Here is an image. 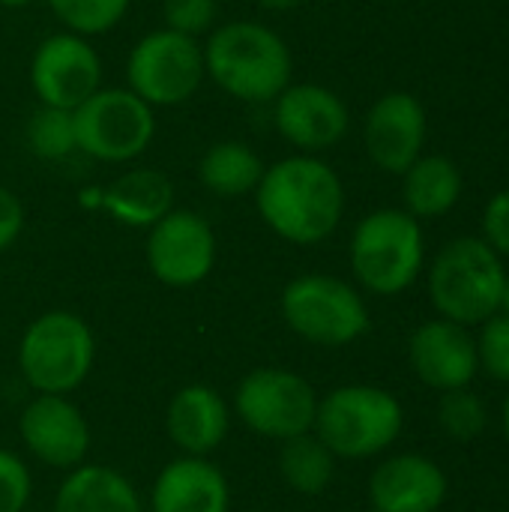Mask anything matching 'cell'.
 Listing matches in <instances>:
<instances>
[{"mask_svg": "<svg viewBox=\"0 0 509 512\" xmlns=\"http://www.w3.org/2000/svg\"><path fill=\"white\" fill-rule=\"evenodd\" d=\"M54 512H144L135 486L108 465H78L54 495Z\"/></svg>", "mask_w": 509, "mask_h": 512, "instance_id": "obj_21", "label": "cell"}, {"mask_svg": "<svg viewBox=\"0 0 509 512\" xmlns=\"http://www.w3.org/2000/svg\"><path fill=\"white\" fill-rule=\"evenodd\" d=\"M483 240L501 258H509V189L489 198L483 210Z\"/></svg>", "mask_w": 509, "mask_h": 512, "instance_id": "obj_31", "label": "cell"}, {"mask_svg": "<svg viewBox=\"0 0 509 512\" xmlns=\"http://www.w3.org/2000/svg\"><path fill=\"white\" fill-rule=\"evenodd\" d=\"M96 363V336L84 318L51 309L27 324L18 342V372L42 396L75 393Z\"/></svg>", "mask_w": 509, "mask_h": 512, "instance_id": "obj_6", "label": "cell"}, {"mask_svg": "<svg viewBox=\"0 0 509 512\" xmlns=\"http://www.w3.org/2000/svg\"><path fill=\"white\" fill-rule=\"evenodd\" d=\"M204 78V45L168 27L141 36L126 60V87L150 108L189 102Z\"/></svg>", "mask_w": 509, "mask_h": 512, "instance_id": "obj_9", "label": "cell"}, {"mask_svg": "<svg viewBox=\"0 0 509 512\" xmlns=\"http://www.w3.org/2000/svg\"><path fill=\"white\" fill-rule=\"evenodd\" d=\"M408 360L414 375L438 393L471 387V381L480 375L471 327L447 318H432L411 333Z\"/></svg>", "mask_w": 509, "mask_h": 512, "instance_id": "obj_16", "label": "cell"}, {"mask_svg": "<svg viewBox=\"0 0 509 512\" xmlns=\"http://www.w3.org/2000/svg\"><path fill=\"white\" fill-rule=\"evenodd\" d=\"M24 447L48 468L72 471L84 465L90 450V426L75 402L66 396H36L18 417Z\"/></svg>", "mask_w": 509, "mask_h": 512, "instance_id": "obj_15", "label": "cell"}, {"mask_svg": "<svg viewBox=\"0 0 509 512\" xmlns=\"http://www.w3.org/2000/svg\"><path fill=\"white\" fill-rule=\"evenodd\" d=\"M438 426L453 441L471 444L489 429V408L471 387L447 390L438 399Z\"/></svg>", "mask_w": 509, "mask_h": 512, "instance_id": "obj_26", "label": "cell"}, {"mask_svg": "<svg viewBox=\"0 0 509 512\" xmlns=\"http://www.w3.org/2000/svg\"><path fill=\"white\" fill-rule=\"evenodd\" d=\"M501 312L509 315V273H507V282H504V294H501Z\"/></svg>", "mask_w": 509, "mask_h": 512, "instance_id": "obj_36", "label": "cell"}, {"mask_svg": "<svg viewBox=\"0 0 509 512\" xmlns=\"http://www.w3.org/2000/svg\"><path fill=\"white\" fill-rule=\"evenodd\" d=\"M96 207L126 228H150L174 210V183L159 168H132L99 189Z\"/></svg>", "mask_w": 509, "mask_h": 512, "instance_id": "obj_20", "label": "cell"}, {"mask_svg": "<svg viewBox=\"0 0 509 512\" xmlns=\"http://www.w3.org/2000/svg\"><path fill=\"white\" fill-rule=\"evenodd\" d=\"M447 495L450 480L444 468L420 453L390 456L369 477V504L375 512H438Z\"/></svg>", "mask_w": 509, "mask_h": 512, "instance_id": "obj_17", "label": "cell"}, {"mask_svg": "<svg viewBox=\"0 0 509 512\" xmlns=\"http://www.w3.org/2000/svg\"><path fill=\"white\" fill-rule=\"evenodd\" d=\"M234 411L255 435L288 441L312 432L318 393L303 375L279 366H264L252 369L237 384Z\"/></svg>", "mask_w": 509, "mask_h": 512, "instance_id": "obj_10", "label": "cell"}, {"mask_svg": "<svg viewBox=\"0 0 509 512\" xmlns=\"http://www.w3.org/2000/svg\"><path fill=\"white\" fill-rule=\"evenodd\" d=\"M30 87L39 105L75 111L102 87V57L87 36L51 33L30 57Z\"/></svg>", "mask_w": 509, "mask_h": 512, "instance_id": "obj_11", "label": "cell"}, {"mask_svg": "<svg viewBox=\"0 0 509 512\" xmlns=\"http://www.w3.org/2000/svg\"><path fill=\"white\" fill-rule=\"evenodd\" d=\"M348 255L354 279L366 291L378 297L405 294L420 279L426 261L420 219L396 207L372 210L357 222Z\"/></svg>", "mask_w": 509, "mask_h": 512, "instance_id": "obj_5", "label": "cell"}, {"mask_svg": "<svg viewBox=\"0 0 509 512\" xmlns=\"http://www.w3.org/2000/svg\"><path fill=\"white\" fill-rule=\"evenodd\" d=\"M501 426H504V438H507L509 444V393L507 399H504V411H501Z\"/></svg>", "mask_w": 509, "mask_h": 512, "instance_id": "obj_34", "label": "cell"}, {"mask_svg": "<svg viewBox=\"0 0 509 512\" xmlns=\"http://www.w3.org/2000/svg\"><path fill=\"white\" fill-rule=\"evenodd\" d=\"M273 123L276 132L297 147V153H324L336 147L348 126L351 114L342 96L324 84H288L276 99H273Z\"/></svg>", "mask_w": 509, "mask_h": 512, "instance_id": "obj_13", "label": "cell"}, {"mask_svg": "<svg viewBox=\"0 0 509 512\" xmlns=\"http://www.w3.org/2000/svg\"><path fill=\"white\" fill-rule=\"evenodd\" d=\"M252 195L264 225L294 246L324 243L345 213L339 174L312 153H294L267 165Z\"/></svg>", "mask_w": 509, "mask_h": 512, "instance_id": "obj_1", "label": "cell"}, {"mask_svg": "<svg viewBox=\"0 0 509 512\" xmlns=\"http://www.w3.org/2000/svg\"><path fill=\"white\" fill-rule=\"evenodd\" d=\"M33 0H0L3 9H21V6H30Z\"/></svg>", "mask_w": 509, "mask_h": 512, "instance_id": "obj_35", "label": "cell"}, {"mask_svg": "<svg viewBox=\"0 0 509 512\" xmlns=\"http://www.w3.org/2000/svg\"><path fill=\"white\" fill-rule=\"evenodd\" d=\"M207 78L240 102H273L294 72L288 42L261 21H228L210 30L204 45Z\"/></svg>", "mask_w": 509, "mask_h": 512, "instance_id": "obj_2", "label": "cell"}, {"mask_svg": "<svg viewBox=\"0 0 509 512\" xmlns=\"http://www.w3.org/2000/svg\"><path fill=\"white\" fill-rule=\"evenodd\" d=\"M279 474L300 495H324L336 477V456L321 444L315 432L282 441L279 450Z\"/></svg>", "mask_w": 509, "mask_h": 512, "instance_id": "obj_24", "label": "cell"}, {"mask_svg": "<svg viewBox=\"0 0 509 512\" xmlns=\"http://www.w3.org/2000/svg\"><path fill=\"white\" fill-rule=\"evenodd\" d=\"M264 159L243 141H216L204 150L198 162L201 186L216 198H243L252 195L264 177Z\"/></svg>", "mask_w": 509, "mask_h": 512, "instance_id": "obj_23", "label": "cell"}, {"mask_svg": "<svg viewBox=\"0 0 509 512\" xmlns=\"http://www.w3.org/2000/svg\"><path fill=\"white\" fill-rule=\"evenodd\" d=\"M219 0H162V21L168 30L201 36L216 27Z\"/></svg>", "mask_w": 509, "mask_h": 512, "instance_id": "obj_29", "label": "cell"}, {"mask_svg": "<svg viewBox=\"0 0 509 512\" xmlns=\"http://www.w3.org/2000/svg\"><path fill=\"white\" fill-rule=\"evenodd\" d=\"M24 138H27L30 153L39 156V159H48V162L66 159L69 153L78 150V144H75V120H72V111H66V108L39 105L27 120Z\"/></svg>", "mask_w": 509, "mask_h": 512, "instance_id": "obj_25", "label": "cell"}, {"mask_svg": "<svg viewBox=\"0 0 509 512\" xmlns=\"http://www.w3.org/2000/svg\"><path fill=\"white\" fill-rule=\"evenodd\" d=\"M33 480L27 465L9 453L0 450V512H24L30 504Z\"/></svg>", "mask_w": 509, "mask_h": 512, "instance_id": "obj_30", "label": "cell"}, {"mask_svg": "<svg viewBox=\"0 0 509 512\" xmlns=\"http://www.w3.org/2000/svg\"><path fill=\"white\" fill-rule=\"evenodd\" d=\"M132 0H48L54 18L78 36H99L114 30L129 12Z\"/></svg>", "mask_w": 509, "mask_h": 512, "instance_id": "obj_27", "label": "cell"}, {"mask_svg": "<svg viewBox=\"0 0 509 512\" xmlns=\"http://www.w3.org/2000/svg\"><path fill=\"white\" fill-rule=\"evenodd\" d=\"M303 0H258V6L261 9H267V12H291V9H297Z\"/></svg>", "mask_w": 509, "mask_h": 512, "instance_id": "obj_33", "label": "cell"}, {"mask_svg": "<svg viewBox=\"0 0 509 512\" xmlns=\"http://www.w3.org/2000/svg\"><path fill=\"white\" fill-rule=\"evenodd\" d=\"M363 144L375 168L387 174H405L426 144V108L414 93H384L366 114Z\"/></svg>", "mask_w": 509, "mask_h": 512, "instance_id": "obj_14", "label": "cell"}, {"mask_svg": "<svg viewBox=\"0 0 509 512\" xmlns=\"http://www.w3.org/2000/svg\"><path fill=\"white\" fill-rule=\"evenodd\" d=\"M231 426L225 399L207 384H189L168 402L165 429L183 456H210L222 447Z\"/></svg>", "mask_w": 509, "mask_h": 512, "instance_id": "obj_19", "label": "cell"}, {"mask_svg": "<svg viewBox=\"0 0 509 512\" xmlns=\"http://www.w3.org/2000/svg\"><path fill=\"white\" fill-rule=\"evenodd\" d=\"M405 429L402 402L375 384H345L318 399L312 432L336 459L387 453Z\"/></svg>", "mask_w": 509, "mask_h": 512, "instance_id": "obj_3", "label": "cell"}, {"mask_svg": "<svg viewBox=\"0 0 509 512\" xmlns=\"http://www.w3.org/2000/svg\"><path fill=\"white\" fill-rule=\"evenodd\" d=\"M24 219H27V216H24L21 198H18L12 189L0 186V252H6V249L21 237Z\"/></svg>", "mask_w": 509, "mask_h": 512, "instance_id": "obj_32", "label": "cell"}, {"mask_svg": "<svg viewBox=\"0 0 509 512\" xmlns=\"http://www.w3.org/2000/svg\"><path fill=\"white\" fill-rule=\"evenodd\" d=\"M405 210L414 219H438L462 198V174L447 156H420L402 174Z\"/></svg>", "mask_w": 509, "mask_h": 512, "instance_id": "obj_22", "label": "cell"}, {"mask_svg": "<svg viewBox=\"0 0 509 512\" xmlns=\"http://www.w3.org/2000/svg\"><path fill=\"white\" fill-rule=\"evenodd\" d=\"M75 144L99 162H132L153 144L156 114L129 87H99L75 111Z\"/></svg>", "mask_w": 509, "mask_h": 512, "instance_id": "obj_8", "label": "cell"}, {"mask_svg": "<svg viewBox=\"0 0 509 512\" xmlns=\"http://www.w3.org/2000/svg\"><path fill=\"white\" fill-rule=\"evenodd\" d=\"M504 282V258L483 237L450 240L429 267V297L435 312L462 327H480L501 312Z\"/></svg>", "mask_w": 509, "mask_h": 512, "instance_id": "obj_4", "label": "cell"}, {"mask_svg": "<svg viewBox=\"0 0 509 512\" xmlns=\"http://www.w3.org/2000/svg\"><path fill=\"white\" fill-rule=\"evenodd\" d=\"M147 267L168 288H195L213 273L216 234L195 210H168L147 234Z\"/></svg>", "mask_w": 509, "mask_h": 512, "instance_id": "obj_12", "label": "cell"}, {"mask_svg": "<svg viewBox=\"0 0 509 512\" xmlns=\"http://www.w3.org/2000/svg\"><path fill=\"white\" fill-rule=\"evenodd\" d=\"M477 342V366L486 378L509 384V315L495 312L480 324Z\"/></svg>", "mask_w": 509, "mask_h": 512, "instance_id": "obj_28", "label": "cell"}, {"mask_svg": "<svg viewBox=\"0 0 509 512\" xmlns=\"http://www.w3.org/2000/svg\"><path fill=\"white\" fill-rule=\"evenodd\" d=\"M228 504V480L207 456H180L168 462L150 492L153 512H228Z\"/></svg>", "mask_w": 509, "mask_h": 512, "instance_id": "obj_18", "label": "cell"}, {"mask_svg": "<svg viewBox=\"0 0 509 512\" xmlns=\"http://www.w3.org/2000/svg\"><path fill=\"white\" fill-rule=\"evenodd\" d=\"M282 318L300 339L321 348H345L366 336L369 306L363 294L327 273H303L291 279L279 300Z\"/></svg>", "mask_w": 509, "mask_h": 512, "instance_id": "obj_7", "label": "cell"}]
</instances>
